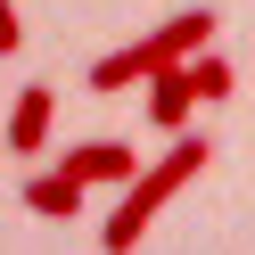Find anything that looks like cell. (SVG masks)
I'll return each mask as SVG.
<instances>
[{"instance_id":"cell-6","label":"cell","mask_w":255,"mask_h":255,"mask_svg":"<svg viewBox=\"0 0 255 255\" xmlns=\"http://www.w3.org/2000/svg\"><path fill=\"white\" fill-rule=\"evenodd\" d=\"M25 206H33V214H50V222H74L83 214V181H74V173H33V181H25Z\"/></svg>"},{"instance_id":"cell-5","label":"cell","mask_w":255,"mask_h":255,"mask_svg":"<svg viewBox=\"0 0 255 255\" xmlns=\"http://www.w3.org/2000/svg\"><path fill=\"white\" fill-rule=\"evenodd\" d=\"M58 173H74V181H132V148L124 140H83V148H66L58 156Z\"/></svg>"},{"instance_id":"cell-8","label":"cell","mask_w":255,"mask_h":255,"mask_svg":"<svg viewBox=\"0 0 255 255\" xmlns=\"http://www.w3.org/2000/svg\"><path fill=\"white\" fill-rule=\"evenodd\" d=\"M17 50H25V25H17V8L0 0V58H17Z\"/></svg>"},{"instance_id":"cell-1","label":"cell","mask_w":255,"mask_h":255,"mask_svg":"<svg viewBox=\"0 0 255 255\" xmlns=\"http://www.w3.org/2000/svg\"><path fill=\"white\" fill-rule=\"evenodd\" d=\"M214 165V140L206 132H173V148L156 156V165H140L132 181H124V206L107 214V231H99V247H116V255H132L140 247V231H148L156 214H165L173 198H181V181H198V173Z\"/></svg>"},{"instance_id":"cell-7","label":"cell","mask_w":255,"mask_h":255,"mask_svg":"<svg viewBox=\"0 0 255 255\" xmlns=\"http://www.w3.org/2000/svg\"><path fill=\"white\" fill-rule=\"evenodd\" d=\"M189 83H198V99H231L239 74H231V58H222V50H189Z\"/></svg>"},{"instance_id":"cell-3","label":"cell","mask_w":255,"mask_h":255,"mask_svg":"<svg viewBox=\"0 0 255 255\" xmlns=\"http://www.w3.org/2000/svg\"><path fill=\"white\" fill-rule=\"evenodd\" d=\"M50 116H58L50 83H25L17 99H8V124H0V148H8V156H41V148H50Z\"/></svg>"},{"instance_id":"cell-4","label":"cell","mask_w":255,"mask_h":255,"mask_svg":"<svg viewBox=\"0 0 255 255\" xmlns=\"http://www.w3.org/2000/svg\"><path fill=\"white\" fill-rule=\"evenodd\" d=\"M189 116H198L189 58H181V66H156V74H148V124H156V132H189Z\"/></svg>"},{"instance_id":"cell-2","label":"cell","mask_w":255,"mask_h":255,"mask_svg":"<svg viewBox=\"0 0 255 255\" xmlns=\"http://www.w3.org/2000/svg\"><path fill=\"white\" fill-rule=\"evenodd\" d=\"M214 41V8H181L173 25H156V33H140V41H124V50H107L99 66H91V91H124V83H148L156 66H181L189 50H206Z\"/></svg>"}]
</instances>
